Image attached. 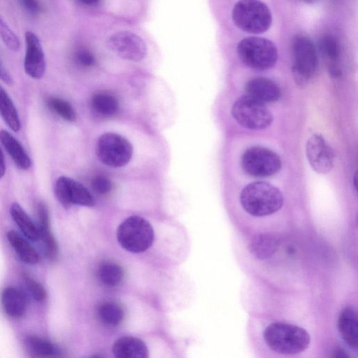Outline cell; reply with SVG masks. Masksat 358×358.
Returning a JSON list of instances; mask_svg holds the SVG:
<instances>
[{"label":"cell","instance_id":"cell-16","mask_svg":"<svg viewBox=\"0 0 358 358\" xmlns=\"http://www.w3.org/2000/svg\"><path fill=\"white\" fill-rule=\"evenodd\" d=\"M358 322L357 310L352 306H346L339 313L338 329L343 340L352 349H357Z\"/></svg>","mask_w":358,"mask_h":358},{"label":"cell","instance_id":"cell-37","mask_svg":"<svg viewBox=\"0 0 358 358\" xmlns=\"http://www.w3.org/2000/svg\"><path fill=\"white\" fill-rule=\"evenodd\" d=\"M78 1L85 5L93 6V5H96V3H98V2L100 0H78Z\"/></svg>","mask_w":358,"mask_h":358},{"label":"cell","instance_id":"cell-33","mask_svg":"<svg viewBox=\"0 0 358 358\" xmlns=\"http://www.w3.org/2000/svg\"><path fill=\"white\" fill-rule=\"evenodd\" d=\"M22 8L29 15H38L43 12V7L39 0H17Z\"/></svg>","mask_w":358,"mask_h":358},{"label":"cell","instance_id":"cell-21","mask_svg":"<svg viewBox=\"0 0 358 358\" xmlns=\"http://www.w3.org/2000/svg\"><path fill=\"white\" fill-rule=\"evenodd\" d=\"M10 213L14 222L27 238L33 241L38 239L37 227L19 203H12Z\"/></svg>","mask_w":358,"mask_h":358},{"label":"cell","instance_id":"cell-2","mask_svg":"<svg viewBox=\"0 0 358 358\" xmlns=\"http://www.w3.org/2000/svg\"><path fill=\"white\" fill-rule=\"evenodd\" d=\"M267 346L282 355H296L305 351L310 343V336L303 328L284 322H275L264 330Z\"/></svg>","mask_w":358,"mask_h":358},{"label":"cell","instance_id":"cell-22","mask_svg":"<svg viewBox=\"0 0 358 358\" xmlns=\"http://www.w3.org/2000/svg\"><path fill=\"white\" fill-rule=\"evenodd\" d=\"M0 115L8 127L14 131L20 129L17 109L5 90L0 86Z\"/></svg>","mask_w":358,"mask_h":358},{"label":"cell","instance_id":"cell-26","mask_svg":"<svg viewBox=\"0 0 358 358\" xmlns=\"http://www.w3.org/2000/svg\"><path fill=\"white\" fill-rule=\"evenodd\" d=\"M47 106L57 115L69 122L76 119V113L69 102L58 98L50 96L46 99Z\"/></svg>","mask_w":358,"mask_h":358},{"label":"cell","instance_id":"cell-20","mask_svg":"<svg viewBox=\"0 0 358 358\" xmlns=\"http://www.w3.org/2000/svg\"><path fill=\"white\" fill-rule=\"evenodd\" d=\"M7 238L20 259L25 264L34 265L38 262L39 257L35 249L15 231L7 233Z\"/></svg>","mask_w":358,"mask_h":358},{"label":"cell","instance_id":"cell-31","mask_svg":"<svg viewBox=\"0 0 358 358\" xmlns=\"http://www.w3.org/2000/svg\"><path fill=\"white\" fill-rule=\"evenodd\" d=\"M27 289L33 299L42 301L46 298V292L44 287L28 275L23 276Z\"/></svg>","mask_w":358,"mask_h":358},{"label":"cell","instance_id":"cell-28","mask_svg":"<svg viewBox=\"0 0 358 358\" xmlns=\"http://www.w3.org/2000/svg\"><path fill=\"white\" fill-rule=\"evenodd\" d=\"M322 54L331 61L336 60L340 55V47L336 38L331 35H325L320 41Z\"/></svg>","mask_w":358,"mask_h":358},{"label":"cell","instance_id":"cell-24","mask_svg":"<svg viewBox=\"0 0 358 358\" xmlns=\"http://www.w3.org/2000/svg\"><path fill=\"white\" fill-rule=\"evenodd\" d=\"M118 105L117 99L112 94L106 92L96 93L91 99L93 110L104 117L114 115L118 109Z\"/></svg>","mask_w":358,"mask_h":358},{"label":"cell","instance_id":"cell-13","mask_svg":"<svg viewBox=\"0 0 358 358\" xmlns=\"http://www.w3.org/2000/svg\"><path fill=\"white\" fill-rule=\"evenodd\" d=\"M24 38L26 45L24 71L34 79H41L45 71V55L41 41L38 37L31 31L25 32Z\"/></svg>","mask_w":358,"mask_h":358},{"label":"cell","instance_id":"cell-6","mask_svg":"<svg viewBox=\"0 0 358 358\" xmlns=\"http://www.w3.org/2000/svg\"><path fill=\"white\" fill-rule=\"evenodd\" d=\"M231 115L239 124L252 130L266 129L273 120V114L265 103L247 94L234 103Z\"/></svg>","mask_w":358,"mask_h":358},{"label":"cell","instance_id":"cell-23","mask_svg":"<svg viewBox=\"0 0 358 358\" xmlns=\"http://www.w3.org/2000/svg\"><path fill=\"white\" fill-rule=\"evenodd\" d=\"M24 343L28 351L35 357H50L59 353L57 345L36 336H27Z\"/></svg>","mask_w":358,"mask_h":358},{"label":"cell","instance_id":"cell-10","mask_svg":"<svg viewBox=\"0 0 358 358\" xmlns=\"http://www.w3.org/2000/svg\"><path fill=\"white\" fill-rule=\"evenodd\" d=\"M106 45L108 49L125 60L139 62L147 55L145 41L128 31L114 33L107 39Z\"/></svg>","mask_w":358,"mask_h":358},{"label":"cell","instance_id":"cell-38","mask_svg":"<svg viewBox=\"0 0 358 358\" xmlns=\"http://www.w3.org/2000/svg\"><path fill=\"white\" fill-rule=\"evenodd\" d=\"M303 1H306L307 2H310V1H313L314 0H303Z\"/></svg>","mask_w":358,"mask_h":358},{"label":"cell","instance_id":"cell-32","mask_svg":"<svg viewBox=\"0 0 358 358\" xmlns=\"http://www.w3.org/2000/svg\"><path fill=\"white\" fill-rule=\"evenodd\" d=\"M92 187L94 191L100 194H105L110 192L113 187L109 179L103 176H96L92 180Z\"/></svg>","mask_w":358,"mask_h":358},{"label":"cell","instance_id":"cell-7","mask_svg":"<svg viewBox=\"0 0 358 358\" xmlns=\"http://www.w3.org/2000/svg\"><path fill=\"white\" fill-rule=\"evenodd\" d=\"M292 72L296 82L306 84L315 73L318 67V57L312 41L303 34L296 35L292 42Z\"/></svg>","mask_w":358,"mask_h":358},{"label":"cell","instance_id":"cell-29","mask_svg":"<svg viewBox=\"0 0 358 358\" xmlns=\"http://www.w3.org/2000/svg\"><path fill=\"white\" fill-rule=\"evenodd\" d=\"M0 37L6 45L12 51H17L20 47L18 37L0 16Z\"/></svg>","mask_w":358,"mask_h":358},{"label":"cell","instance_id":"cell-36","mask_svg":"<svg viewBox=\"0 0 358 358\" xmlns=\"http://www.w3.org/2000/svg\"><path fill=\"white\" fill-rule=\"evenodd\" d=\"M6 171V164L4 160V157L2 153V151L0 148V178H2L5 173Z\"/></svg>","mask_w":358,"mask_h":358},{"label":"cell","instance_id":"cell-18","mask_svg":"<svg viewBox=\"0 0 358 358\" xmlns=\"http://www.w3.org/2000/svg\"><path fill=\"white\" fill-rule=\"evenodd\" d=\"M0 141L17 166L23 170L29 169L31 162L29 155L11 134L6 130H1Z\"/></svg>","mask_w":358,"mask_h":358},{"label":"cell","instance_id":"cell-11","mask_svg":"<svg viewBox=\"0 0 358 358\" xmlns=\"http://www.w3.org/2000/svg\"><path fill=\"white\" fill-rule=\"evenodd\" d=\"M54 190L57 200L66 208L72 205L91 207L95 203L94 197L85 186L66 176L57 178Z\"/></svg>","mask_w":358,"mask_h":358},{"label":"cell","instance_id":"cell-5","mask_svg":"<svg viewBox=\"0 0 358 358\" xmlns=\"http://www.w3.org/2000/svg\"><path fill=\"white\" fill-rule=\"evenodd\" d=\"M117 237L120 245L131 252H141L153 242L154 231L150 224L139 216H131L118 227Z\"/></svg>","mask_w":358,"mask_h":358},{"label":"cell","instance_id":"cell-1","mask_svg":"<svg viewBox=\"0 0 358 358\" xmlns=\"http://www.w3.org/2000/svg\"><path fill=\"white\" fill-rule=\"evenodd\" d=\"M243 208L255 217H263L278 211L284 203L282 192L266 182H254L245 185L240 194Z\"/></svg>","mask_w":358,"mask_h":358},{"label":"cell","instance_id":"cell-14","mask_svg":"<svg viewBox=\"0 0 358 358\" xmlns=\"http://www.w3.org/2000/svg\"><path fill=\"white\" fill-rule=\"evenodd\" d=\"M38 239H41L44 254L49 261H55L58 255L57 241L50 227V218L48 208L43 202H38L36 207Z\"/></svg>","mask_w":358,"mask_h":358},{"label":"cell","instance_id":"cell-15","mask_svg":"<svg viewBox=\"0 0 358 358\" xmlns=\"http://www.w3.org/2000/svg\"><path fill=\"white\" fill-rule=\"evenodd\" d=\"M247 95L264 103L278 101L281 96L279 86L271 79L256 77L250 79L245 85Z\"/></svg>","mask_w":358,"mask_h":358},{"label":"cell","instance_id":"cell-25","mask_svg":"<svg viewBox=\"0 0 358 358\" xmlns=\"http://www.w3.org/2000/svg\"><path fill=\"white\" fill-rule=\"evenodd\" d=\"M98 315L103 324L113 327L120 324L123 320L124 311L119 304L107 301L99 306Z\"/></svg>","mask_w":358,"mask_h":358},{"label":"cell","instance_id":"cell-3","mask_svg":"<svg viewBox=\"0 0 358 358\" xmlns=\"http://www.w3.org/2000/svg\"><path fill=\"white\" fill-rule=\"evenodd\" d=\"M232 18L241 30L251 34L267 31L272 23L269 8L259 0H240L234 6Z\"/></svg>","mask_w":358,"mask_h":358},{"label":"cell","instance_id":"cell-4","mask_svg":"<svg viewBox=\"0 0 358 358\" xmlns=\"http://www.w3.org/2000/svg\"><path fill=\"white\" fill-rule=\"evenodd\" d=\"M237 52L243 63L256 70L271 69L278 60V50L275 44L261 37L243 38L238 44Z\"/></svg>","mask_w":358,"mask_h":358},{"label":"cell","instance_id":"cell-8","mask_svg":"<svg viewBox=\"0 0 358 358\" xmlns=\"http://www.w3.org/2000/svg\"><path fill=\"white\" fill-rule=\"evenodd\" d=\"M95 150L97 157L103 164L113 168L128 164L133 154L131 143L122 136L112 132L99 136Z\"/></svg>","mask_w":358,"mask_h":358},{"label":"cell","instance_id":"cell-19","mask_svg":"<svg viewBox=\"0 0 358 358\" xmlns=\"http://www.w3.org/2000/svg\"><path fill=\"white\" fill-rule=\"evenodd\" d=\"M1 304L4 312L9 317L20 318L26 310V300L23 294L13 287L5 288L1 293Z\"/></svg>","mask_w":358,"mask_h":358},{"label":"cell","instance_id":"cell-30","mask_svg":"<svg viewBox=\"0 0 358 358\" xmlns=\"http://www.w3.org/2000/svg\"><path fill=\"white\" fill-rule=\"evenodd\" d=\"M275 240L271 238L264 236L255 241L252 245V252L260 258H266L271 255L275 250Z\"/></svg>","mask_w":358,"mask_h":358},{"label":"cell","instance_id":"cell-35","mask_svg":"<svg viewBox=\"0 0 358 358\" xmlns=\"http://www.w3.org/2000/svg\"><path fill=\"white\" fill-rule=\"evenodd\" d=\"M0 79L4 83L10 85L13 83V78L6 69V66L0 59Z\"/></svg>","mask_w":358,"mask_h":358},{"label":"cell","instance_id":"cell-34","mask_svg":"<svg viewBox=\"0 0 358 358\" xmlns=\"http://www.w3.org/2000/svg\"><path fill=\"white\" fill-rule=\"evenodd\" d=\"M74 59L78 64L85 67L92 66L95 62L94 55L84 49L78 50L75 52Z\"/></svg>","mask_w":358,"mask_h":358},{"label":"cell","instance_id":"cell-27","mask_svg":"<svg viewBox=\"0 0 358 358\" xmlns=\"http://www.w3.org/2000/svg\"><path fill=\"white\" fill-rule=\"evenodd\" d=\"M101 281L108 286H115L120 283L123 278L122 268L112 263L102 264L98 271Z\"/></svg>","mask_w":358,"mask_h":358},{"label":"cell","instance_id":"cell-9","mask_svg":"<svg viewBox=\"0 0 358 358\" xmlns=\"http://www.w3.org/2000/svg\"><path fill=\"white\" fill-rule=\"evenodd\" d=\"M280 157L269 148L252 146L245 150L241 157V166L248 175L257 178L269 177L280 171Z\"/></svg>","mask_w":358,"mask_h":358},{"label":"cell","instance_id":"cell-12","mask_svg":"<svg viewBox=\"0 0 358 358\" xmlns=\"http://www.w3.org/2000/svg\"><path fill=\"white\" fill-rule=\"evenodd\" d=\"M306 153L308 161L315 171L325 174L333 169L335 152L321 134H315L308 138Z\"/></svg>","mask_w":358,"mask_h":358},{"label":"cell","instance_id":"cell-17","mask_svg":"<svg viewBox=\"0 0 358 358\" xmlns=\"http://www.w3.org/2000/svg\"><path fill=\"white\" fill-rule=\"evenodd\" d=\"M113 352L117 358H146L148 356L144 342L133 336L118 338L113 345Z\"/></svg>","mask_w":358,"mask_h":358}]
</instances>
